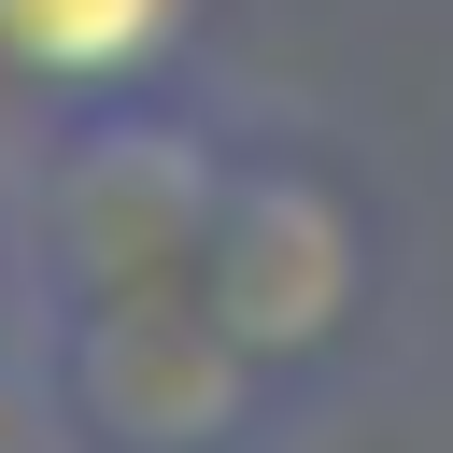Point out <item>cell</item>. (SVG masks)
<instances>
[{"mask_svg": "<svg viewBox=\"0 0 453 453\" xmlns=\"http://www.w3.org/2000/svg\"><path fill=\"white\" fill-rule=\"evenodd\" d=\"M57 382H71V439L85 453H226L269 411V354H241L198 283L71 297Z\"/></svg>", "mask_w": 453, "mask_h": 453, "instance_id": "6da1fadb", "label": "cell"}, {"mask_svg": "<svg viewBox=\"0 0 453 453\" xmlns=\"http://www.w3.org/2000/svg\"><path fill=\"white\" fill-rule=\"evenodd\" d=\"M354 283H368V241L311 170H226V198L198 226V297L226 311L241 354H269V368L326 354L354 326Z\"/></svg>", "mask_w": 453, "mask_h": 453, "instance_id": "7a4b0ae2", "label": "cell"}, {"mask_svg": "<svg viewBox=\"0 0 453 453\" xmlns=\"http://www.w3.org/2000/svg\"><path fill=\"white\" fill-rule=\"evenodd\" d=\"M198 42V0H0V85L14 99H127Z\"/></svg>", "mask_w": 453, "mask_h": 453, "instance_id": "3957f363", "label": "cell"}]
</instances>
